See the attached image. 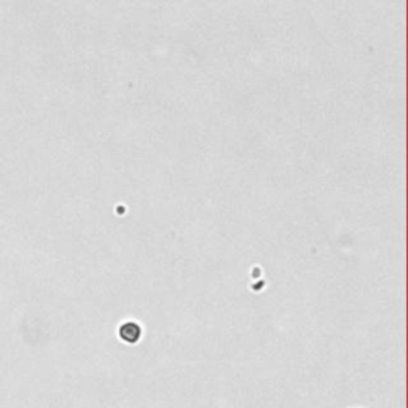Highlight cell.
Masks as SVG:
<instances>
[{"label":"cell","instance_id":"1","mask_svg":"<svg viewBox=\"0 0 408 408\" xmlns=\"http://www.w3.org/2000/svg\"><path fill=\"white\" fill-rule=\"evenodd\" d=\"M118 335H120V338L123 339V342L134 345V343H138L141 339V336H142V327L138 322H134V321L124 322L120 327Z\"/></svg>","mask_w":408,"mask_h":408}]
</instances>
